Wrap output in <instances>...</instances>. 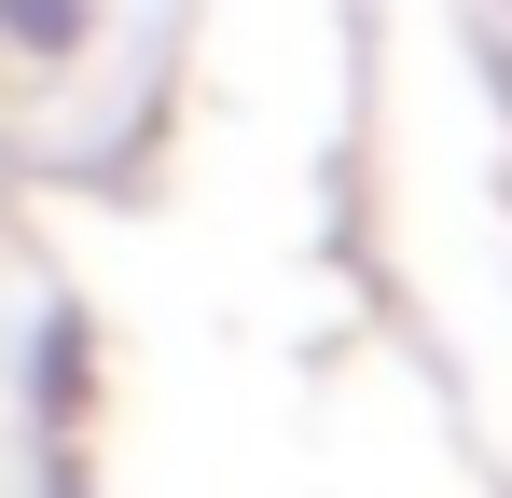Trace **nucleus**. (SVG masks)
I'll list each match as a JSON object with an SVG mask.
<instances>
[{
  "mask_svg": "<svg viewBox=\"0 0 512 498\" xmlns=\"http://www.w3.org/2000/svg\"><path fill=\"white\" fill-rule=\"evenodd\" d=\"M0 28L28 56H84V0H0Z\"/></svg>",
  "mask_w": 512,
  "mask_h": 498,
  "instance_id": "nucleus-1",
  "label": "nucleus"
}]
</instances>
